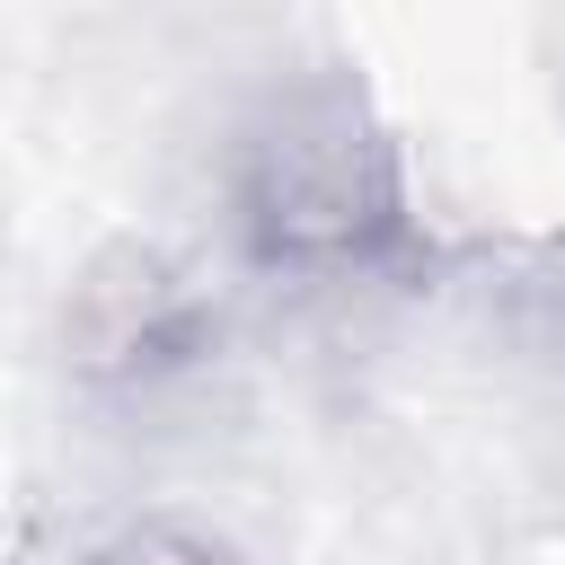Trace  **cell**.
Listing matches in <instances>:
<instances>
[{
	"label": "cell",
	"mask_w": 565,
	"mask_h": 565,
	"mask_svg": "<svg viewBox=\"0 0 565 565\" xmlns=\"http://www.w3.org/2000/svg\"><path fill=\"white\" fill-rule=\"evenodd\" d=\"M115 565H203V556H194V547H177L168 530H141V539H132Z\"/></svg>",
	"instance_id": "6da1fadb"
}]
</instances>
